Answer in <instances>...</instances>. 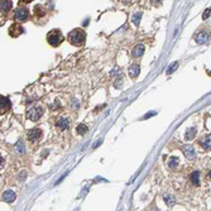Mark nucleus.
<instances>
[{
    "label": "nucleus",
    "instance_id": "bb28decb",
    "mask_svg": "<svg viewBox=\"0 0 211 211\" xmlns=\"http://www.w3.org/2000/svg\"><path fill=\"white\" fill-rule=\"evenodd\" d=\"M207 176H209V178H210V179H211V171H210V172H209V175H207Z\"/></svg>",
    "mask_w": 211,
    "mask_h": 211
},
{
    "label": "nucleus",
    "instance_id": "6ab92c4d",
    "mask_svg": "<svg viewBox=\"0 0 211 211\" xmlns=\"http://www.w3.org/2000/svg\"><path fill=\"white\" fill-rule=\"evenodd\" d=\"M140 18H142V11H138V13H134V15L132 17V22H133V24H134V25H139Z\"/></svg>",
    "mask_w": 211,
    "mask_h": 211
},
{
    "label": "nucleus",
    "instance_id": "f3484780",
    "mask_svg": "<svg viewBox=\"0 0 211 211\" xmlns=\"http://www.w3.org/2000/svg\"><path fill=\"white\" fill-rule=\"evenodd\" d=\"M178 163H179V161L177 157H171L170 161H168V167H170L171 170H176V168L178 167Z\"/></svg>",
    "mask_w": 211,
    "mask_h": 211
},
{
    "label": "nucleus",
    "instance_id": "5701e85b",
    "mask_svg": "<svg viewBox=\"0 0 211 211\" xmlns=\"http://www.w3.org/2000/svg\"><path fill=\"white\" fill-rule=\"evenodd\" d=\"M177 67H178V63H177V62H175V63H172V64H171V67H170V68H168V71H167V74H168V75H171V74H172V72H173V71H175V70H176V68H177Z\"/></svg>",
    "mask_w": 211,
    "mask_h": 211
},
{
    "label": "nucleus",
    "instance_id": "a211bd4d",
    "mask_svg": "<svg viewBox=\"0 0 211 211\" xmlns=\"http://www.w3.org/2000/svg\"><path fill=\"white\" fill-rule=\"evenodd\" d=\"M163 200L168 206H173L175 205V197L171 195H163Z\"/></svg>",
    "mask_w": 211,
    "mask_h": 211
},
{
    "label": "nucleus",
    "instance_id": "f8f14e48",
    "mask_svg": "<svg viewBox=\"0 0 211 211\" xmlns=\"http://www.w3.org/2000/svg\"><path fill=\"white\" fill-rule=\"evenodd\" d=\"M143 53H144V46L143 44H138V46H135V47L133 48L132 56L135 57V58H138V57H140Z\"/></svg>",
    "mask_w": 211,
    "mask_h": 211
},
{
    "label": "nucleus",
    "instance_id": "20e7f679",
    "mask_svg": "<svg viewBox=\"0 0 211 211\" xmlns=\"http://www.w3.org/2000/svg\"><path fill=\"white\" fill-rule=\"evenodd\" d=\"M42 114H43V109H42V106H33L32 109L28 110V118L32 121H37L38 119L42 116Z\"/></svg>",
    "mask_w": 211,
    "mask_h": 211
},
{
    "label": "nucleus",
    "instance_id": "7ed1b4c3",
    "mask_svg": "<svg viewBox=\"0 0 211 211\" xmlns=\"http://www.w3.org/2000/svg\"><path fill=\"white\" fill-rule=\"evenodd\" d=\"M28 17H29V11L27 8L19 6L18 9H15V11H14V18H15V20H18V22H24L28 19Z\"/></svg>",
    "mask_w": 211,
    "mask_h": 211
},
{
    "label": "nucleus",
    "instance_id": "0eeeda50",
    "mask_svg": "<svg viewBox=\"0 0 211 211\" xmlns=\"http://www.w3.org/2000/svg\"><path fill=\"white\" fill-rule=\"evenodd\" d=\"M209 39H210V33L206 32V30H202L195 37V41H196L197 44H205L209 42Z\"/></svg>",
    "mask_w": 211,
    "mask_h": 211
},
{
    "label": "nucleus",
    "instance_id": "f03ea898",
    "mask_svg": "<svg viewBox=\"0 0 211 211\" xmlns=\"http://www.w3.org/2000/svg\"><path fill=\"white\" fill-rule=\"evenodd\" d=\"M62 41H63V36L60 29H53L47 34V42L51 46H53V47L60 46L62 43Z\"/></svg>",
    "mask_w": 211,
    "mask_h": 211
},
{
    "label": "nucleus",
    "instance_id": "2eb2a0df",
    "mask_svg": "<svg viewBox=\"0 0 211 211\" xmlns=\"http://www.w3.org/2000/svg\"><path fill=\"white\" fill-rule=\"evenodd\" d=\"M195 137H196V129L195 128H189L186 130V135H185L186 140H192Z\"/></svg>",
    "mask_w": 211,
    "mask_h": 211
},
{
    "label": "nucleus",
    "instance_id": "393cba45",
    "mask_svg": "<svg viewBox=\"0 0 211 211\" xmlns=\"http://www.w3.org/2000/svg\"><path fill=\"white\" fill-rule=\"evenodd\" d=\"M153 115H156V113H153V111H151V113H148V115H145V116H144L143 119H147V118H149V116H153Z\"/></svg>",
    "mask_w": 211,
    "mask_h": 211
},
{
    "label": "nucleus",
    "instance_id": "a878e982",
    "mask_svg": "<svg viewBox=\"0 0 211 211\" xmlns=\"http://www.w3.org/2000/svg\"><path fill=\"white\" fill-rule=\"evenodd\" d=\"M25 175H27V172H22L20 176H19V178H20V179H24V178H25Z\"/></svg>",
    "mask_w": 211,
    "mask_h": 211
},
{
    "label": "nucleus",
    "instance_id": "b1692460",
    "mask_svg": "<svg viewBox=\"0 0 211 211\" xmlns=\"http://www.w3.org/2000/svg\"><path fill=\"white\" fill-rule=\"evenodd\" d=\"M210 11H211V8H209V9H206V10H205V13L202 14V18H204V19H207V18L210 17V14H211Z\"/></svg>",
    "mask_w": 211,
    "mask_h": 211
},
{
    "label": "nucleus",
    "instance_id": "412c9836",
    "mask_svg": "<svg viewBox=\"0 0 211 211\" xmlns=\"http://www.w3.org/2000/svg\"><path fill=\"white\" fill-rule=\"evenodd\" d=\"M11 6H13V1H9V0H8V1H4L1 4V10L3 11H9Z\"/></svg>",
    "mask_w": 211,
    "mask_h": 211
},
{
    "label": "nucleus",
    "instance_id": "aec40b11",
    "mask_svg": "<svg viewBox=\"0 0 211 211\" xmlns=\"http://www.w3.org/2000/svg\"><path fill=\"white\" fill-rule=\"evenodd\" d=\"M76 132H77V134H80V135H83V134L87 132V126L85 124H80V125H77V128H76Z\"/></svg>",
    "mask_w": 211,
    "mask_h": 211
},
{
    "label": "nucleus",
    "instance_id": "4be33fe9",
    "mask_svg": "<svg viewBox=\"0 0 211 211\" xmlns=\"http://www.w3.org/2000/svg\"><path fill=\"white\" fill-rule=\"evenodd\" d=\"M15 151H17L19 154H23V153H24L25 149H24V145H23L22 142H18V143L15 144Z\"/></svg>",
    "mask_w": 211,
    "mask_h": 211
},
{
    "label": "nucleus",
    "instance_id": "39448f33",
    "mask_svg": "<svg viewBox=\"0 0 211 211\" xmlns=\"http://www.w3.org/2000/svg\"><path fill=\"white\" fill-rule=\"evenodd\" d=\"M182 152L185 153V156H186L187 159L192 161V159L196 158V152H195V148H193L192 144H186V145H183V147H182Z\"/></svg>",
    "mask_w": 211,
    "mask_h": 211
},
{
    "label": "nucleus",
    "instance_id": "dca6fc26",
    "mask_svg": "<svg viewBox=\"0 0 211 211\" xmlns=\"http://www.w3.org/2000/svg\"><path fill=\"white\" fill-rule=\"evenodd\" d=\"M56 125L58 126V128L61 129V130H66L67 128H68V120L67 119H58L57 120V123H56Z\"/></svg>",
    "mask_w": 211,
    "mask_h": 211
},
{
    "label": "nucleus",
    "instance_id": "9d476101",
    "mask_svg": "<svg viewBox=\"0 0 211 211\" xmlns=\"http://www.w3.org/2000/svg\"><path fill=\"white\" fill-rule=\"evenodd\" d=\"M128 72H129V76H130L132 79H137V77H138V75H139V72H140V67H139V64H137V63L132 64V66L129 67Z\"/></svg>",
    "mask_w": 211,
    "mask_h": 211
},
{
    "label": "nucleus",
    "instance_id": "423d86ee",
    "mask_svg": "<svg viewBox=\"0 0 211 211\" xmlns=\"http://www.w3.org/2000/svg\"><path fill=\"white\" fill-rule=\"evenodd\" d=\"M24 32V29H23V27L20 23H14L13 25H10V28H9V34H10V37H18V36H20V34Z\"/></svg>",
    "mask_w": 211,
    "mask_h": 211
},
{
    "label": "nucleus",
    "instance_id": "4468645a",
    "mask_svg": "<svg viewBox=\"0 0 211 211\" xmlns=\"http://www.w3.org/2000/svg\"><path fill=\"white\" fill-rule=\"evenodd\" d=\"M191 182L195 186H200V172L198 171H195L191 173Z\"/></svg>",
    "mask_w": 211,
    "mask_h": 211
},
{
    "label": "nucleus",
    "instance_id": "9b49d317",
    "mask_svg": "<svg viewBox=\"0 0 211 211\" xmlns=\"http://www.w3.org/2000/svg\"><path fill=\"white\" fill-rule=\"evenodd\" d=\"M15 198H17V196H15V192L14 191H5V192L3 193V201H5V202H13Z\"/></svg>",
    "mask_w": 211,
    "mask_h": 211
},
{
    "label": "nucleus",
    "instance_id": "ddd939ff",
    "mask_svg": "<svg viewBox=\"0 0 211 211\" xmlns=\"http://www.w3.org/2000/svg\"><path fill=\"white\" fill-rule=\"evenodd\" d=\"M9 109H10V101H9V99L1 95V114L5 113V111L9 110Z\"/></svg>",
    "mask_w": 211,
    "mask_h": 211
},
{
    "label": "nucleus",
    "instance_id": "f257e3e1",
    "mask_svg": "<svg viewBox=\"0 0 211 211\" xmlns=\"http://www.w3.org/2000/svg\"><path fill=\"white\" fill-rule=\"evenodd\" d=\"M86 39V34L82 29H74L68 33V41L72 46H76V47H80L85 43Z\"/></svg>",
    "mask_w": 211,
    "mask_h": 211
},
{
    "label": "nucleus",
    "instance_id": "6e6552de",
    "mask_svg": "<svg viewBox=\"0 0 211 211\" xmlns=\"http://www.w3.org/2000/svg\"><path fill=\"white\" fill-rule=\"evenodd\" d=\"M42 135V130L39 128H34L32 130H29L28 132V139L29 140H37V139H39Z\"/></svg>",
    "mask_w": 211,
    "mask_h": 211
},
{
    "label": "nucleus",
    "instance_id": "1a4fd4ad",
    "mask_svg": "<svg viewBox=\"0 0 211 211\" xmlns=\"http://www.w3.org/2000/svg\"><path fill=\"white\" fill-rule=\"evenodd\" d=\"M200 145L205 149V151L210 149V147H211V134H206L205 137L201 138L200 139Z\"/></svg>",
    "mask_w": 211,
    "mask_h": 211
}]
</instances>
